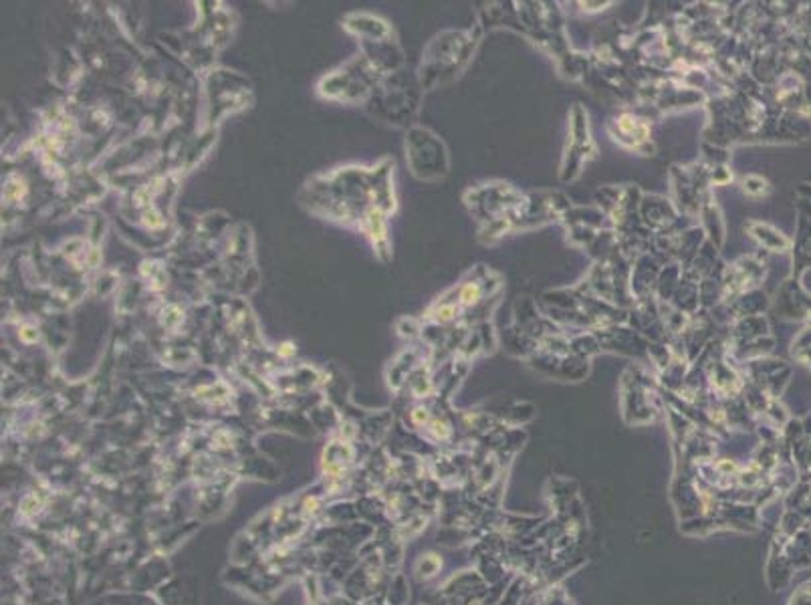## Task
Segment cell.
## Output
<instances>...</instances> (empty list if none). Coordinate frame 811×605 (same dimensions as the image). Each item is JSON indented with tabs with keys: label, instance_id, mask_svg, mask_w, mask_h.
<instances>
[{
	"label": "cell",
	"instance_id": "6da1fadb",
	"mask_svg": "<svg viewBox=\"0 0 811 605\" xmlns=\"http://www.w3.org/2000/svg\"><path fill=\"white\" fill-rule=\"evenodd\" d=\"M483 33L479 29L469 31H444L428 45L422 67H420V85L422 89H434L446 81H452L462 69H465L479 43Z\"/></svg>",
	"mask_w": 811,
	"mask_h": 605
},
{
	"label": "cell",
	"instance_id": "7a4b0ae2",
	"mask_svg": "<svg viewBox=\"0 0 811 605\" xmlns=\"http://www.w3.org/2000/svg\"><path fill=\"white\" fill-rule=\"evenodd\" d=\"M630 275L632 263L620 251H616L610 257L596 261L588 277L579 285H582L590 295L614 307L630 311L634 305V297L630 291Z\"/></svg>",
	"mask_w": 811,
	"mask_h": 605
},
{
	"label": "cell",
	"instance_id": "3957f363",
	"mask_svg": "<svg viewBox=\"0 0 811 605\" xmlns=\"http://www.w3.org/2000/svg\"><path fill=\"white\" fill-rule=\"evenodd\" d=\"M569 124H567V144L563 150L561 166H559V180L563 184L577 180L584 172V166L596 158L598 148L592 138L590 128V115L582 103H575L569 109Z\"/></svg>",
	"mask_w": 811,
	"mask_h": 605
},
{
	"label": "cell",
	"instance_id": "277c9868",
	"mask_svg": "<svg viewBox=\"0 0 811 605\" xmlns=\"http://www.w3.org/2000/svg\"><path fill=\"white\" fill-rule=\"evenodd\" d=\"M622 416L630 426L652 424L660 412L656 380L642 368H628L622 376Z\"/></svg>",
	"mask_w": 811,
	"mask_h": 605
},
{
	"label": "cell",
	"instance_id": "5b68a950",
	"mask_svg": "<svg viewBox=\"0 0 811 605\" xmlns=\"http://www.w3.org/2000/svg\"><path fill=\"white\" fill-rule=\"evenodd\" d=\"M573 208L569 198L557 190L525 192L521 206L505 218L507 232L535 228L547 222H563L565 214Z\"/></svg>",
	"mask_w": 811,
	"mask_h": 605
},
{
	"label": "cell",
	"instance_id": "8992f818",
	"mask_svg": "<svg viewBox=\"0 0 811 605\" xmlns=\"http://www.w3.org/2000/svg\"><path fill=\"white\" fill-rule=\"evenodd\" d=\"M525 192L517 190L515 186L507 182H487L477 188H471L465 194V202L471 210V214L483 224L497 222L501 218L511 216L523 202Z\"/></svg>",
	"mask_w": 811,
	"mask_h": 605
},
{
	"label": "cell",
	"instance_id": "52a82bcc",
	"mask_svg": "<svg viewBox=\"0 0 811 605\" xmlns=\"http://www.w3.org/2000/svg\"><path fill=\"white\" fill-rule=\"evenodd\" d=\"M406 158L420 180H440L448 174L450 160L444 142L430 130L414 128L406 138Z\"/></svg>",
	"mask_w": 811,
	"mask_h": 605
},
{
	"label": "cell",
	"instance_id": "ba28073f",
	"mask_svg": "<svg viewBox=\"0 0 811 605\" xmlns=\"http://www.w3.org/2000/svg\"><path fill=\"white\" fill-rule=\"evenodd\" d=\"M527 363L535 372L561 382H582L590 374V359L575 353H553L541 347L533 351Z\"/></svg>",
	"mask_w": 811,
	"mask_h": 605
},
{
	"label": "cell",
	"instance_id": "9c48e42d",
	"mask_svg": "<svg viewBox=\"0 0 811 605\" xmlns=\"http://www.w3.org/2000/svg\"><path fill=\"white\" fill-rule=\"evenodd\" d=\"M608 136L612 138L614 144H618L630 152H636L642 156H650L654 152L650 124L644 117H640L632 111H624L610 119Z\"/></svg>",
	"mask_w": 811,
	"mask_h": 605
},
{
	"label": "cell",
	"instance_id": "30bf717a",
	"mask_svg": "<svg viewBox=\"0 0 811 605\" xmlns=\"http://www.w3.org/2000/svg\"><path fill=\"white\" fill-rule=\"evenodd\" d=\"M765 277V261L757 255H745L723 271V303H731L737 297L755 291Z\"/></svg>",
	"mask_w": 811,
	"mask_h": 605
},
{
	"label": "cell",
	"instance_id": "8fae6325",
	"mask_svg": "<svg viewBox=\"0 0 811 605\" xmlns=\"http://www.w3.org/2000/svg\"><path fill=\"white\" fill-rule=\"evenodd\" d=\"M594 335L598 337L602 351L628 355L642 363H648V347L652 341H648L644 335H640L630 325L624 323V325L606 327V329L594 331Z\"/></svg>",
	"mask_w": 811,
	"mask_h": 605
},
{
	"label": "cell",
	"instance_id": "7c38bea8",
	"mask_svg": "<svg viewBox=\"0 0 811 605\" xmlns=\"http://www.w3.org/2000/svg\"><path fill=\"white\" fill-rule=\"evenodd\" d=\"M682 214L674 206L672 200L660 194H644L640 202V220L642 224L652 232H660L668 226H672Z\"/></svg>",
	"mask_w": 811,
	"mask_h": 605
},
{
	"label": "cell",
	"instance_id": "4fadbf2b",
	"mask_svg": "<svg viewBox=\"0 0 811 605\" xmlns=\"http://www.w3.org/2000/svg\"><path fill=\"white\" fill-rule=\"evenodd\" d=\"M664 265L650 253L642 255L632 263V275H630V291L634 301L646 299V297H656V287L658 279L662 273Z\"/></svg>",
	"mask_w": 811,
	"mask_h": 605
},
{
	"label": "cell",
	"instance_id": "5bb4252c",
	"mask_svg": "<svg viewBox=\"0 0 811 605\" xmlns=\"http://www.w3.org/2000/svg\"><path fill=\"white\" fill-rule=\"evenodd\" d=\"M701 216V228L707 234V240H711L717 249H723V242H725V220H723V212L713 196V192H709L701 204L699 210Z\"/></svg>",
	"mask_w": 811,
	"mask_h": 605
},
{
	"label": "cell",
	"instance_id": "9a60e30c",
	"mask_svg": "<svg viewBox=\"0 0 811 605\" xmlns=\"http://www.w3.org/2000/svg\"><path fill=\"white\" fill-rule=\"evenodd\" d=\"M795 569L791 567L789 559L785 557L781 545L773 539L771 549H769V559H767V583L771 587V591H779L783 587H787L793 579Z\"/></svg>",
	"mask_w": 811,
	"mask_h": 605
},
{
	"label": "cell",
	"instance_id": "2e32d148",
	"mask_svg": "<svg viewBox=\"0 0 811 605\" xmlns=\"http://www.w3.org/2000/svg\"><path fill=\"white\" fill-rule=\"evenodd\" d=\"M745 232L765 251L785 253L789 249V240L779 230H775L773 226H769L765 222L749 220V222H745Z\"/></svg>",
	"mask_w": 811,
	"mask_h": 605
},
{
	"label": "cell",
	"instance_id": "e0dca14e",
	"mask_svg": "<svg viewBox=\"0 0 811 605\" xmlns=\"http://www.w3.org/2000/svg\"><path fill=\"white\" fill-rule=\"evenodd\" d=\"M537 605H573V601L559 583H549L539 591Z\"/></svg>",
	"mask_w": 811,
	"mask_h": 605
},
{
	"label": "cell",
	"instance_id": "ac0fdd59",
	"mask_svg": "<svg viewBox=\"0 0 811 605\" xmlns=\"http://www.w3.org/2000/svg\"><path fill=\"white\" fill-rule=\"evenodd\" d=\"M741 190H743V194H747L751 198H761V196L769 194L771 186H769V182L765 178L749 174V176L741 178Z\"/></svg>",
	"mask_w": 811,
	"mask_h": 605
},
{
	"label": "cell",
	"instance_id": "d6986e66",
	"mask_svg": "<svg viewBox=\"0 0 811 605\" xmlns=\"http://www.w3.org/2000/svg\"><path fill=\"white\" fill-rule=\"evenodd\" d=\"M525 589H527V579H525V577H517V579L509 585V589L505 591V595H503L495 605H519L521 599H523V595H525Z\"/></svg>",
	"mask_w": 811,
	"mask_h": 605
},
{
	"label": "cell",
	"instance_id": "ffe728a7",
	"mask_svg": "<svg viewBox=\"0 0 811 605\" xmlns=\"http://www.w3.org/2000/svg\"><path fill=\"white\" fill-rule=\"evenodd\" d=\"M787 605H811V579L805 581L799 589H795Z\"/></svg>",
	"mask_w": 811,
	"mask_h": 605
},
{
	"label": "cell",
	"instance_id": "44dd1931",
	"mask_svg": "<svg viewBox=\"0 0 811 605\" xmlns=\"http://www.w3.org/2000/svg\"><path fill=\"white\" fill-rule=\"evenodd\" d=\"M809 533H811V525H809Z\"/></svg>",
	"mask_w": 811,
	"mask_h": 605
}]
</instances>
